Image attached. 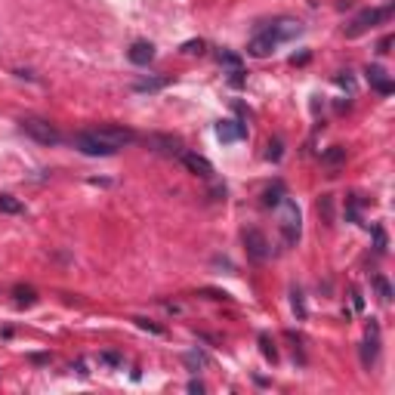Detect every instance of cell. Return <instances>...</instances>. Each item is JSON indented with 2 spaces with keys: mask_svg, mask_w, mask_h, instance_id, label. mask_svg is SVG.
Instances as JSON below:
<instances>
[{
  "mask_svg": "<svg viewBox=\"0 0 395 395\" xmlns=\"http://www.w3.org/2000/svg\"><path fill=\"white\" fill-rule=\"evenodd\" d=\"M93 136L96 139H99V143L102 145H108L111 148V152H121V148H127V145H133V143H136V133H133L130 130V127H121V124H106V127H93Z\"/></svg>",
  "mask_w": 395,
  "mask_h": 395,
  "instance_id": "cell-1",
  "label": "cell"
},
{
  "mask_svg": "<svg viewBox=\"0 0 395 395\" xmlns=\"http://www.w3.org/2000/svg\"><path fill=\"white\" fill-rule=\"evenodd\" d=\"M389 16H392V6H371V10H361L359 16L346 25V37H359L364 31H371V28L380 25V22H386Z\"/></svg>",
  "mask_w": 395,
  "mask_h": 395,
  "instance_id": "cell-2",
  "label": "cell"
},
{
  "mask_svg": "<svg viewBox=\"0 0 395 395\" xmlns=\"http://www.w3.org/2000/svg\"><path fill=\"white\" fill-rule=\"evenodd\" d=\"M19 127H22V133H28V136H31L34 143H41V145H59L62 143L59 130L50 121H43V117H22Z\"/></svg>",
  "mask_w": 395,
  "mask_h": 395,
  "instance_id": "cell-3",
  "label": "cell"
},
{
  "mask_svg": "<svg viewBox=\"0 0 395 395\" xmlns=\"http://www.w3.org/2000/svg\"><path fill=\"white\" fill-rule=\"evenodd\" d=\"M300 207L294 204L290 198L281 201V235H285V244L287 247H294L296 241H300Z\"/></svg>",
  "mask_w": 395,
  "mask_h": 395,
  "instance_id": "cell-4",
  "label": "cell"
},
{
  "mask_svg": "<svg viewBox=\"0 0 395 395\" xmlns=\"http://www.w3.org/2000/svg\"><path fill=\"white\" fill-rule=\"evenodd\" d=\"M377 355H380V327L371 322L368 324V337L361 343V368H374L377 364Z\"/></svg>",
  "mask_w": 395,
  "mask_h": 395,
  "instance_id": "cell-5",
  "label": "cell"
},
{
  "mask_svg": "<svg viewBox=\"0 0 395 395\" xmlns=\"http://www.w3.org/2000/svg\"><path fill=\"white\" fill-rule=\"evenodd\" d=\"M244 247H247V257L257 259V263H263L269 257V241H266V235L259 229H247L244 232Z\"/></svg>",
  "mask_w": 395,
  "mask_h": 395,
  "instance_id": "cell-6",
  "label": "cell"
},
{
  "mask_svg": "<svg viewBox=\"0 0 395 395\" xmlns=\"http://www.w3.org/2000/svg\"><path fill=\"white\" fill-rule=\"evenodd\" d=\"M180 161H182V167L189 170V173L201 176V180H213V164L207 161L204 155H198V152H182Z\"/></svg>",
  "mask_w": 395,
  "mask_h": 395,
  "instance_id": "cell-7",
  "label": "cell"
},
{
  "mask_svg": "<svg viewBox=\"0 0 395 395\" xmlns=\"http://www.w3.org/2000/svg\"><path fill=\"white\" fill-rule=\"evenodd\" d=\"M269 34H272L278 43H285V41H294V37H300V34H303V25H300L296 19H275L272 25H269Z\"/></svg>",
  "mask_w": 395,
  "mask_h": 395,
  "instance_id": "cell-8",
  "label": "cell"
},
{
  "mask_svg": "<svg viewBox=\"0 0 395 395\" xmlns=\"http://www.w3.org/2000/svg\"><path fill=\"white\" fill-rule=\"evenodd\" d=\"M148 145H152L155 152L167 155V158H180V155L185 152L182 143L176 136H161V133H152V136H148Z\"/></svg>",
  "mask_w": 395,
  "mask_h": 395,
  "instance_id": "cell-9",
  "label": "cell"
},
{
  "mask_svg": "<svg viewBox=\"0 0 395 395\" xmlns=\"http://www.w3.org/2000/svg\"><path fill=\"white\" fill-rule=\"evenodd\" d=\"M275 47H278V41H275V37L269 34V28H263V31H259V34L247 43V53H250L253 59H266L269 53H275Z\"/></svg>",
  "mask_w": 395,
  "mask_h": 395,
  "instance_id": "cell-10",
  "label": "cell"
},
{
  "mask_svg": "<svg viewBox=\"0 0 395 395\" xmlns=\"http://www.w3.org/2000/svg\"><path fill=\"white\" fill-rule=\"evenodd\" d=\"M216 136H220V143H238V139L247 136V127L238 121H220L216 124Z\"/></svg>",
  "mask_w": 395,
  "mask_h": 395,
  "instance_id": "cell-11",
  "label": "cell"
},
{
  "mask_svg": "<svg viewBox=\"0 0 395 395\" xmlns=\"http://www.w3.org/2000/svg\"><path fill=\"white\" fill-rule=\"evenodd\" d=\"M127 59H130L133 65H152L155 59V47L148 41H136L130 50H127Z\"/></svg>",
  "mask_w": 395,
  "mask_h": 395,
  "instance_id": "cell-12",
  "label": "cell"
},
{
  "mask_svg": "<svg viewBox=\"0 0 395 395\" xmlns=\"http://www.w3.org/2000/svg\"><path fill=\"white\" fill-rule=\"evenodd\" d=\"M368 80L374 84V90H377V93H383V96H389V93L395 90L392 80L386 78V71L380 69V65H368Z\"/></svg>",
  "mask_w": 395,
  "mask_h": 395,
  "instance_id": "cell-13",
  "label": "cell"
},
{
  "mask_svg": "<svg viewBox=\"0 0 395 395\" xmlns=\"http://www.w3.org/2000/svg\"><path fill=\"white\" fill-rule=\"evenodd\" d=\"M285 201V182H272L269 189L263 192V204L266 207H278Z\"/></svg>",
  "mask_w": 395,
  "mask_h": 395,
  "instance_id": "cell-14",
  "label": "cell"
},
{
  "mask_svg": "<svg viewBox=\"0 0 395 395\" xmlns=\"http://www.w3.org/2000/svg\"><path fill=\"white\" fill-rule=\"evenodd\" d=\"M25 207H22V201L19 198H13V195H0V213H22Z\"/></svg>",
  "mask_w": 395,
  "mask_h": 395,
  "instance_id": "cell-15",
  "label": "cell"
},
{
  "mask_svg": "<svg viewBox=\"0 0 395 395\" xmlns=\"http://www.w3.org/2000/svg\"><path fill=\"white\" fill-rule=\"evenodd\" d=\"M13 294H16V303L19 306H31L34 300H37V294H34V287H16V290H13Z\"/></svg>",
  "mask_w": 395,
  "mask_h": 395,
  "instance_id": "cell-16",
  "label": "cell"
},
{
  "mask_svg": "<svg viewBox=\"0 0 395 395\" xmlns=\"http://www.w3.org/2000/svg\"><path fill=\"white\" fill-rule=\"evenodd\" d=\"M374 287L380 290V300H383V303L392 300V287H389V281H386L383 275H374Z\"/></svg>",
  "mask_w": 395,
  "mask_h": 395,
  "instance_id": "cell-17",
  "label": "cell"
},
{
  "mask_svg": "<svg viewBox=\"0 0 395 395\" xmlns=\"http://www.w3.org/2000/svg\"><path fill=\"white\" fill-rule=\"evenodd\" d=\"M343 158H346V148H340V145H333L331 152H324V155H322V161H324V164H340Z\"/></svg>",
  "mask_w": 395,
  "mask_h": 395,
  "instance_id": "cell-18",
  "label": "cell"
},
{
  "mask_svg": "<svg viewBox=\"0 0 395 395\" xmlns=\"http://www.w3.org/2000/svg\"><path fill=\"white\" fill-rule=\"evenodd\" d=\"M318 213L324 216V222H331V220H333V198H331V195H324V198H322V204H318Z\"/></svg>",
  "mask_w": 395,
  "mask_h": 395,
  "instance_id": "cell-19",
  "label": "cell"
},
{
  "mask_svg": "<svg viewBox=\"0 0 395 395\" xmlns=\"http://www.w3.org/2000/svg\"><path fill=\"white\" fill-rule=\"evenodd\" d=\"M161 87H164V80H136V93H155Z\"/></svg>",
  "mask_w": 395,
  "mask_h": 395,
  "instance_id": "cell-20",
  "label": "cell"
},
{
  "mask_svg": "<svg viewBox=\"0 0 395 395\" xmlns=\"http://www.w3.org/2000/svg\"><path fill=\"white\" fill-rule=\"evenodd\" d=\"M182 53H185V56L204 53V41H185V43H182Z\"/></svg>",
  "mask_w": 395,
  "mask_h": 395,
  "instance_id": "cell-21",
  "label": "cell"
},
{
  "mask_svg": "<svg viewBox=\"0 0 395 395\" xmlns=\"http://www.w3.org/2000/svg\"><path fill=\"white\" fill-rule=\"evenodd\" d=\"M99 361H102V364H111V368H121V364H124V359H121L117 352H102Z\"/></svg>",
  "mask_w": 395,
  "mask_h": 395,
  "instance_id": "cell-22",
  "label": "cell"
},
{
  "mask_svg": "<svg viewBox=\"0 0 395 395\" xmlns=\"http://www.w3.org/2000/svg\"><path fill=\"white\" fill-rule=\"evenodd\" d=\"M220 62H226L232 71H238V69H241V59H238V56H232V53H220Z\"/></svg>",
  "mask_w": 395,
  "mask_h": 395,
  "instance_id": "cell-23",
  "label": "cell"
},
{
  "mask_svg": "<svg viewBox=\"0 0 395 395\" xmlns=\"http://www.w3.org/2000/svg\"><path fill=\"white\" fill-rule=\"evenodd\" d=\"M374 238H377V253H386V232H383V229H374Z\"/></svg>",
  "mask_w": 395,
  "mask_h": 395,
  "instance_id": "cell-24",
  "label": "cell"
},
{
  "mask_svg": "<svg viewBox=\"0 0 395 395\" xmlns=\"http://www.w3.org/2000/svg\"><path fill=\"white\" fill-rule=\"evenodd\" d=\"M294 309H296V315L306 318V306H303V294L300 290H294Z\"/></svg>",
  "mask_w": 395,
  "mask_h": 395,
  "instance_id": "cell-25",
  "label": "cell"
},
{
  "mask_svg": "<svg viewBox=\"0 0 395 395\" xmlns=\"http://www.w3.org/2000/svg\"><path fill=\"white\" fill-rule=\"evenodd\" d=\"M269 161H281V139L269 143Z\"/></svg>",
  "mask_w": 395,
  "mask_h": 395,
  "instance_id": "cell-26",
  "label": "cell"
},
{
  "mask_svg": "<svg viewBox=\"0 0 395 395\" xmlns=\"http://www.w3.org/2000/svg\"><path fill=\"white\" fill-rule=\"evenodd\" d=\"M392 43H395V37H392V34H386L383 41L377 43V53H389V47H392Z\"/></svg>",
  "mask_w": 395,
  "mask_h": 395,
  "instance_id": "cell-27",
  "label": "cell"
},
{
  "mask_svg": "<svg viewBox=\"0 0 395 395\" xmlns=\"http://www.w3.org/2000/svg\"><path fill=\"white\" fill-rule=\"evenodd\" d=\"M263 352H266V359H272V361H275V349L269 346V340H266V337H263Z\"/></svg>",
  "mask_w": 395,
  "mask_h": 395,
  "instance_id": "cell-28",
  "label": "cell"
},
{
  "mask_svg": "<svg viewBox=\"0 0 395 395\" xmlns=\"http://www.w3.org/2000/svg\"><path fill=\"white\" fill-rule=\"evenodd\" d=\"M189 392H204V383H201V380H192V383H189Z\"/></svg>",
  "mask_w": 395,
  "mask_h": 395,
  "instance_id": "cell-29",
  "label": "cell"
}]
</instances>
